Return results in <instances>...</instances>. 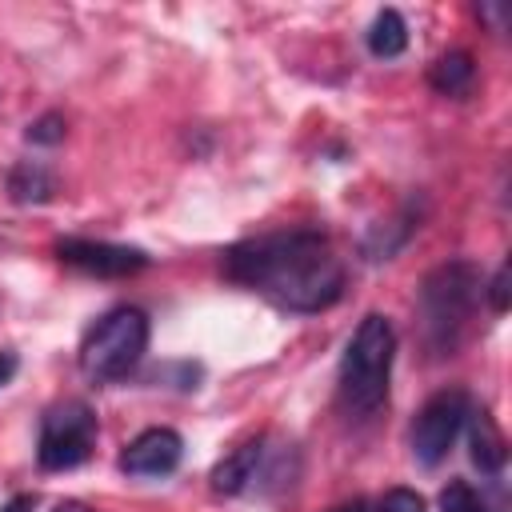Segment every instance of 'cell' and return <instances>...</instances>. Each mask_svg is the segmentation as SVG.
<instances>
[{
	"mask_svg": "<svg viewBox=\"0 0 512 512\" xmlns=\"http://www.w3.org/2000/svg\"><path fill=\"white\" fill-rule=\"evenodd\" d=\"M220 272L276 304L280 312L312 316L344 296V260L320 228H284L236 240L220 252Z\"/></svg>",
	"mask_w": 512,
	"mask_h": 512,
	"instance_id": "1",
	"label": "cell"
},
{
	"mask_svg": "<svg viewBox=\"0 0 512 512\" xmlns=\"http://www.w3.org/2000/svg\"><path fill=\"white\" fill-rule=\"evenodd\" d=\"M480 296H484V284L472 260H444L420 280L416 320H420V340L436 360L460 352Z\"/></svg>",
	"mask_w": 512,
	"mask_h": 512,
	"instance_id": "2",
	"label": "cell"
},
{
	"mask_svg": "<svg viewBox=\"0 0 512 512\" xmlns=\"http://www.w3.org/2000/svg\"><path fill=\"white\" fill-rule=\"evenodd\" d=\"M392 360H396L392 320L380 312H368L348 336L340 372H336V404L348 420H372L388 404Z\"/></svg>",
	"mask_w": 512,
	"mask_h": 512,
	"instance_id": "3",
	"label": "cell"
},
{
	"mask_svg": "<svg viewBox=\"0 0 512 512\" xmlns=\"http://www.w3.org/2000/svg\"><path fill=\"white\" fill-rule=\"evenodd\" d=\"M144 352H148V316L136 304H120L88 328L80 344V368L96 384H116L136 372Z\"/></svg>",
	"mask_w": 512,
	"mask_h": 512,
	"instance_id": "4",
	"label": "cell"
},
{
	"mask_svg": "<svg viewBox=\"0 0 512 512\" xmlns=\"http://www.w3.org/2000/svg\"><path fill=\"white\" fill-rule=\"evenodd\" d=\"M96 412L84 400H60L40 416V440L36 460L44 472H68L80 468L96 448Z\"/></svg>",
	"mask_w": 512,
	"mask_h": 512,
	"instance_id": "5",
	"label": "cell"
},
{
	"mask_svg": "<svg viewBox=\"0 0 512 512\" xmlns=\"http://www.w3.org/2000/svg\"><path fill=\"white\" fill-rule=\"evenodd\" d=\"M468 408H472V396L464 388H444V392L428 396L412 420V432H408L412 460L424 468H436L452 452V444L468 420Z\"/></svg>",
	"mask_w": 512,
	"mask_h": 512,
	"instance_id": "6",
	"label": "cell"
},
{
	"mask_svg": "<svg viewBox=\"0 0 512 512\" xmlns=\"http://www.w3.org/2000/svg\"><path fill=\"white\" fill-rule=\"evenodd\" d=\"M56 260L96 276V280H120V276H136L152 264V256L136 244H112V240H88V236H60L52 244Z\"/></svg>",
	"mask_w": 512,
	"mask_h": 512,
	"instance_id": "7",
	"label": "cell"
},
{
	"mask_svg": "<svg viewBox=\"0 0 512 512\" xmlns=\"http://www.w3.org/2000/svg\"><path fill=\"white\" fill-rule=\"evenodd\" d=\"M184 460V436L176 428H144L124 452H120V472L140 476V480H156L176 472Z\"/></svg>",
	"mask_w": 512,
	"mask_h": 512,
	"instance_id": "8",
	"label": "cell"
},
{
	"mask_svg": "<svg viewBox=\"0 0 512 512\" xmlns=\"http://www.w3.org/2000/svg\"><path fill=\"white\" fill-rule=\"evenodd\" d=\"M468 448H472V464L484 472V476H492V480H500V472H504V464H508V440H504V432L496 428V420L488 416V408H468Z\"/></svg>",
	"mask_w": 512,
	"mask_h": 512,
	"instance_id": "9",
	"label": "cell"
},
{
	"mask_svg": "<svg viewBox=\"0 0 512 512\" xmlns=\"http://www.w3.org/2000/svg\"><path fill=\"white\" fill-rule=\"evenodd\" d=\"M260 460H264V440H244L236 452H228L216 468H212V488L220 496H240L256 472H260Z\"/></svg>",
	"mask_w": 512,
	"mask_h": 512,
	"instance_id": "10",
	"label": "cell"
},
{
	"mask_svg": "<svg viewBox=\"0 0 512 512\" xmlns=\"http://www.w3.org/2000/svg\"><path fill=\"white\" fill-rule=\"evenodd\" d=\"M60 192L52 168H44L40 160H16L8 168V196L16 204H48Z\"/></svg>",
	"mask_w": 512,
	"mask_h": 512,
	"instance_id": "11",
	"label": "cell"
},
{
	"mask_svg": "<svg viewBox=\"0 0 512 512\" xmlns=\"http://www.w3.org/2000/svg\"><path fill=\"white\" fill-rule=\"evenodd\" d=\"M428 84L440 92V96H452V100H464L476 84V60L472 52L456 48V52H444L432 68H428Z\"/></svg>",
	"mask_w": 512,
	"mask_h": 512,
	"instance_id": "12",
	"label": "cell"
},
{
	"mask_svg": "<svg viewBox=\"0 0 512 512\" xmlns=\"http://www.w3.org/2000/svg\"><path fill=\"white\" fill-rule=\"evenodd\" d=\"M368 52L376 56V60H396L404 48H408V24H404V16L396 12V8H384V12H376V20L368 24Z\"/></svg>",
	"mask_w": 512,
	"mask_h": 512,
	"instance_id": "13",
	"label": "cell"
},
{
	"mask_svg": "<svg viewBox=\"0 0 512 512\" xmlns=\"http://www.w3.org/2000/svg\"><path fill=\"white\" fill-rule=\"evenodd\" d=\"M412 228H420L416 224V216H412V208H404V216H400V228H392V224H384V228H372L364 240H360V252H364V260H392V252L412 236Z\"/></svg>",
	"mask_w": 512,
	"mask_h": 512,
	"instance_id": "14",
	"label": "cell"
},
{
	"mask_svg": "<svg viewBox=\"0 0 512 512\" xmlns=\"http://www.w3.org/2000/svg\"><path fill=\"white\" fill-rule=\"evenodd\" d=\"M440 512H504V504L468 480H448L440 492Z\"/></svg>",
	"mask_w": 512,
	"mask_h": 512,
	"instance_id": "15",
	"label": "cell"
},
{
	"mask_svg": "<svg viewBox=\"0 0 512 512\" xmlns=\"http://www.w3.org/2000/svg\"><path fill=\"white\" fill-rule=\"evenodd\" d=\"M24 140H28V144H44V148L60 144V140H64V116H60V112L36 116V120L24 128Z\"/></svg>",
	"mask_w": 512,
	"mask_h": 512,
	"instance_id": "16",
	"label": "cell"
},
{
	"mask_svg": "<svg viewBox=\"0 0 512 512\" xmlns=\"http://www.w3.org/2000/svg\"><path fill=\"white\" fill-rule=\"evenodd\" d=\"M376 512H424V496L412 488H388L376 500Z\"/></svg>",
	"mask_w": 512,
	"mask_h": 512,
	"instance_id": "17",
	"label": "cell"
},
{
	"mask_svg": "<svg viewBox=\"0 0 512 512\" xmlns=\"http://www.w3.org/2000/svg\"><path fill=\"white\" fill-rule=\"evenodd\" d=\"M488 304H492V312H508V264H500L496 268V276L488 280Z\"/></svg>",
	"mask_w": 512,
	"mask_h": 512,
	"instance_id": "18",
	"label": "cell"
},
{
	"mask_svg": "<svg viewBox=\"0 0 512 512\" xmlns=\"http://www.w3.org/2000/svg\"><path fill=\"white\" fill-rule=\"evenodd\" d=\"M16 368H20V360H16L12 352H0V388H4V384L16 376Z\"/></svg>",
	"mask_w": 512,
	"mask_h": 512,
	"instance_id": "19",
	"label": "cell"
},
{
	"mask_svg": "<svg viewBox=\"0 0 512 512\" xmlns=\"http://www.w3.org/2000/svg\"><path fill=\"white\" fill-rule=\"evenodd\" d=\"M32 508H36V496H12L0 512H32Z\"/></svg>",
	"mask_w": 512,
	"mask_h": 512,
	"instance_id": "20",
	"label": "cell"
},
{
	"mask_svg": "<svg viewBox=\"0 0 512 512\" xmlns=\"http://www.w3.org/2000/svg\"><path fill=\"white\" fill-rule=\"evenodd\" d=\"M332 512H372V508H368V500H348V504H336Z\"/></svg>",
	"mask_w": 512,
	"mask_h": 512,
	"instance_id": "21",
	"label": "cell"
},
{
	"mask_svg": "<svg viewBox=\"0 0 512 512\" xmlns=\"http://www.w3.org/2000/svg\"><path fill=\"white\" fill-rule=\"evenodd\" d=\"M52 512H92L88 504H80V500H64V504H56Z\"/></svg>",
	"mask_w": 512,
	"mask_h": 512,
	"instance_id": "22",
	"label": "cell"
}]
</instances>
